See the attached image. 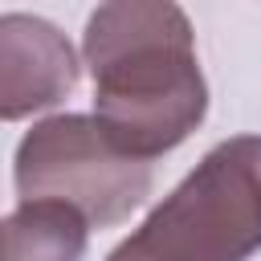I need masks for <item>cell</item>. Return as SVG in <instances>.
Listing matches in <instances>:
<instances>
[{"label": "cell", "mask_w": 261, "mask_h": 261, "mask_svg": "<svg viewBox=\"0 0 261 261\" xmlns=\"http://www.w3.org/2000/svg\"><path fill=\"white\" fill-rule=\"evenodd\" d=\"M82 61L94 77V118L130 159L175 151L208 114L196 33L179 4L114 0L90 12Z\"/></svg>", "instance_id": "6da1fadb"}, {"label": "cell", "mask_w": 261, "mask_h": 261, "mask_svg": "<svg viewBox=\"0 0 261 261\" xmlns=\"http://www.w3.org/2000/svg\"><path fill=\"white\" fill-rule=\"evenodd\" d=\"M261 249V139L216 143L106 261H249Z\"/></svg>", "instance_id": "7a4b0ae2"}, {"label": "cell", "mask_w": 261, "mask_h": 261, "mask_svg": "<svg viewBox=\"0 0 261 261\" xmlns=\"http://www.w3.org/2000/svg\"><path fill=\"white\" fill-rule=\"evenodd\" d=\"M20 200H57L90 224H118L151 196V163L122 155L94 114H49L16 143Z\"/></svg>", "instance_id": "3957f363"}, {"label": "cell", "mask_w": 261, "mask_h": 261, "mask_svg": "<svg viewBox=\"0 0 261 261\" xmlns=\"http://www.w3.org/2000/svg\"><path fill=\"white\" fill-rule=\"evenodd\" d=\"M77 86V53L65 33L29 12L0 16V118L20 122L57 106Z\"/></svg>", "instance_id": "277c9868"}, {"label": "cell", "mask_w": 261, "mask_h": 261, "mask_svg": "<svg viewBox=\"0 0 261 261\" xmlns=\"http://www.w3.org/2000/svg\"><path fill=\"white\" fill-rule=\"evenodd\" d=\"M90 220L57 200H20L4 216V261H82Z\"/></svg>", "instance_id": "5b68a950"}]
</instances>
